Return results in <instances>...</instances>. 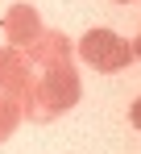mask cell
<instances>
[{"instance_id": "cell-1", "label": "cell", "mask_w": 141, "mask_h": 154, "mask_svg": "<svg viewBox=\"0 0 141 154\" xmlns=\"http://www.w3.org/2000/svg\"><path fill=\"white\" fill-rule=\"evenodd\" d=\"M133 125H137V129H141V100H137V104H133Z\"/></svg>"}, {"instance_id": "cell-2", "label": "cell", "mask_w": 141, "mask_h": 154, "mask_svg": "<svg viewBox=\"0 0 141 154\" xmlns=\"http://www.w3.org/2000/svg\"><path fill=\"white\" fill-rule=\"evenodd\" d=\"M137 54H141V38H137Z\"/></svg>"}]
</instances>
